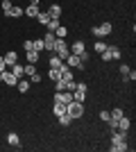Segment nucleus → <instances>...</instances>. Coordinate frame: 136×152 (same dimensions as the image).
<instances>
[{
	"label": "nucleus",
	"mask_w": 136,
	"mask_h": 152,
	"mask_svg": "<svg viewBox=\"0 0 136 152\" xmlns=\"http://www.w3.org/2000/svg\"><path fill=\"white\" fill-rule=\"evenodd\" d=\"M127 134L129 132H123V129H113L111 132V152H127L129 150V143H127Z\"/></svg>",
	"instance_id": "nucleus-1"
},
{
	"label": "nucleus",
	"mask_w": 136,
	"mask_h": 152,
	"mask_svg": "<svg viewBox=\"0 0 136 152\" xmlns=\"http://www.w3.org/2000/svg\"><path fill=\"white\" fill-rule=\"evenodd\" d=\"M66 114L71 116L73 121H77V118H82V116H84V102L71 100L68 104H66Z\"/></svg>",
	"instance_id": "nucleus-2"
},
{
	"label": "nucleus",
	"mask_w": 136,
	"mask_h": 152,
	"mask_svg": "<svg viewBox=\"0 0 136 152\" xmlns=\"http://www.w3.org/2000/svg\"><path fill=\"white\" fill-rule=\"evenodd\" d=\"M111 32H113V25H111L109 20H104V23H100V25H93V27H91V34H93L95 39L109 37Z\"/></svg>",
	"instance_id": "nucleus-3"
},
{
	"label": "nucleus",
	"mask_w": 136,
	"mask_h": 152,
	"mask_svg": "<svg viewBox=\"0 0 136 152\" xmlns=\"http://www.w3.org/2000/svg\"><path fill=\"white\" fill-rule=\"evenodd\" d=\"M100 57H102V61H111V59H120L123 55H120V48H116V45H107V50H104Z\"/></svg>",
	"instance_id": "nucleus-4"
},
{
	"label": "nucleus",
	"mask_w": 136,
	"mask_h": 152,
	"mask_svg": "<svg viewBox=\"0 0 136 152\" xmlns=\"http://www.w3.org/2000/svg\"><path fill=\"white\" fill-rule=\"evenodd\" d=\"M41 41H43V50L52 52V48H55V41H57V37H55V32H45L43 37H41Z\"/></svg>",
	"instance_id": "nucleus-5"
},
{
	"label": "nucleus",
	"mask_w": 136,
	"mask_h": 152,
	"mask_svg": "<svg viewBox=\"0 0 136 152\" xmlns=\"http://www.w3.org/2000/svg\"><path fill=\"white\" fill-rule=\"evenodd\" d=\"M66 66H68V68H77V70H82V68L86 66V64L82 61V59H79L77 55H73V52H71V55L66 57Z\"/></svg>",
	"instance_id": "nucleus-6"
},
{
	"label": "nucleus",
	"mask_w": 136,
	"mask_h": 152,
	"mask_svg": "<svg viewBox=\"0 0 136 152\" xmlns=\"http://www.w3.org/2000/svg\"><path fill=\"white\" fill-rule=\"evenodd\" d=\"M120 77H123L125 82H134V80H136V73L127 66V64H123V66H120Z\"/></svg>",
	"instance_id": "nucleus-7"
},
{
	"label": "nucleus",
	"mask_w": 136,
	"mask_h": 152,
	"mask_svg": "<svg viewBox=\"0 0 136 152\" xmlns=\"http://www.w3.org/2000/svg\"><path fill=\"white\" fill-rule=\"evenodd\" d=\"M68 50H71L73 55H82V52L86 50V43L82 41V39H77V41H75L73 45H68Z\"/></svg>",
	"instance_id": "nucleus-8"
},
{
	"label": "nucleus",
	"mask_w": 136,
	"mask_h": 152,
	"mask_svg": "<svg viewBox=\"0 0 136 152\" xmlns=\"http://www.w3.org/2000/svg\"><path fill=\"white\" fill-rule=\"evenodd\" d=\"M2 59H5V66L9 68V66H14V64L18 61V55H16L14 50H9V52H5V55H2Z\"/></svg>",
	"instance_id": "nucleus-9"
},
{
	"label": "nucleus",
	"mask_w": 136,
	"mask_h": 152,
	"mask_svg": "<svg viewBox=\"0 0 136 152\" xmlns=\"http://www.w3.org/2000/svg\"><path fill=\"white\" fill-rule=\"evenodd\" d=\"M129 127H132V121L127 118V116H123V118H118V123H116V129H123V132H129Z\"/></svg>",
	"instance_id": "nucleus-10"
},
{
	"label": "nucleus",
	"mask_w": 136,
	"mask_h": 152,
	"mask_svg": "<svg viewBox=\"0 0 136 152\" xmlns=\"http://www.w3.org/2000/svg\"><path fill=\"white\" fill-rule=\"evenodd\" d=\"M39 5H27L25 9H23V14H25V16H30V18H36V16H39Z\"/></svg>",
	"instance_id": "nucleus-11"
},
{
	"label": "nucleus",
	"mask_w": 136,
	"mask_h": 152,
	"mask_svg": "<svg viewBox=\"0 0 136 152\" xmlns=\"http://www.w3.org/2000/svg\"><path fill=\"white\" fill-rule=\"evenodd\" d=\"M2 82H5L7 86H16V84H18V77L14 75V73H7V70H5V75H2Z\"/></svg>",
	"instance_id": "nucleus-12"
},
{
	"label": "nucleus",
	"mask_w": 136,
	"mask_h": 152,
	"mask_svg": "<svg viewBox=\"0 0 136 152\" xmlns=\"http://www.w3.org/2000/svg\"><path fill=\"white\" fill-rule=\"evenodd\" d=\"M30 86H32V82H30V80H25V77H20L18 84H16V89H18L20 93H27V91H30Z\"/></svg>",
	"instance_id": "nucleus-13"
},
{
	"label": "nucleus",
	"mask_w": 136,
	"mask_h": 152,
	"mask_svg": "<svg viewBox=\"0 0 136 152\" xmlns=\"http://www.w3.org/2000/svg\"><path fill=\"white\" fill-rule=\"evenodd\" d=\"M39 57H41V52H39V50H27V52H25L27 64H36V61H39Z\"/></svg>",
	"instance_id": "nucleus-14"
},
{
	"label": "nucleus",
	"mask_w": 136,
	"mask_h": 152,
	"mask_svg": "<svg viewBox=\"0 0 136 152\" xmlns=\"http://www.w3.org/2000/svg\"><path fill=\"white\" fill-rule=\"evenodd\" d=\"M45 12L50 14L52 18H61V5H50L48 9H45Z\"/></svg>",
	"instance_id": "nucleus-15"
},
{
	"label": "nucleus",
	"mask_w": 136,
	"mask_h": 152,
	"mask_svg": "<svg viewBox=\"0 0 136 152\" xmlns=\"http://www.w3.org/2000/svg\"><path fill=\"white\" fill-rule=\"evenodd\" d=\"M7 143H9L12 148H18V145H20V136H18L16 132H12L9 136H7Z\"/></svg>",
	"instance_id": "nucleus-16"
},
{
	"label": "nucleus",
	"mask_w": 136,
	"mask_h": 152,
	"mask_svg": "<svg viewBox=\"0 0 136 152\" xmlns=\"http://www.w3.org/2000/svg\"><path fill=\"white\" fill-rule=\"evenodd\" d=\"M93 50H95L97 55H102V52L107 50V43H104L102 39H95V43H93Z\"/></svg>",
	"instance_id": "nucleus-17"
},
{
	"label": "nucleus",
	"mask_w": 136,
	"mask_h": 152,
	"mask_svg": "<svg viewBox=\"0 0 136 152\" xmlns=\"http://www.w3.org/2000/svg\"><path fill=\"white\" fill-rule=\"evenodd\" d=\"M5 16H9V18H18V16H23V7H12Z\"/></svg>",
	"instance_id": "nucleus-18"
},
{
	"label": "nucleus",
	"mask_w": 136,
	"mask_h": 152,
	"mask_svg": "<svg viewBox=\"0 0 136 152\" xmlns=\"http://www.w3.org/2000/svg\"><path fill=\"white\" fill-rule=\"evenodd\" d=\"M52 114H55V116L66 114V104H64V102H55V107H52Z\"/></svg>",
	"instance_id": "nucleus-19"
},
{
	"label": "nucleus",
	"mask_w": 136,
	"mask_h": 152,
	"mask_svg": "<svg viewBox=\"0 0 136 152\" xmlns=\"http://www.w3.org/2000/svg\"><path fill=\"white\" fill-rule=\"evenodd\" d=\"M50 18H52V16H50L48 12H39V16H36V20H39L41 25H48V23H50Z\"/></svg>",
	"instance_id": "nucleus-20"
},
{
	"label": "nucleus",
	"mask_w": 136,
	"mask_h": 152,
	"mask_svg": "<svg viewBox=\"0 0 136 152\" xmlns=\"http://www.w3.org/2000/svg\"><path fill=\"white\" fill-rule=\"evenodd\" d=\"M9 68H12V73H14L16 77H18V80H20V77H25V75H23V66H20L18 61L14 64V66H9Z\"/></svg>",
	"instance_id": "nucleus-21"
},
{
	"label": "nucleus",
	"mask_w": 136,
	"mask_h": 152,
	"mask_svg": "<svg viewBox=\"0 0 136 152\" xmlns=\"http://www.w3.org/2000/svg\"><path fill=\"white\" fill-rule=\"evenodd\" d=\"M57 118H59V125H61V127H68L73 123V118L68 114H61V116H57Z\"/></svg>",
	"instance_id": "nucleus-22"
},
{
	"label": "nucleus",
	"mask_w": 136,
	"mask_h": 152,
	"mask_svg": "<svg viewBox=\"0 0 136 152\" xmlns=\"http://www.w3.org/2000/svg\"><path fill=\"white\" fill-rule=\"evenodd\" d=\"M32 73H36V64H27V66H23V75L30 77Z\"/></svg>",
	"instance_id": "nucleus-23"
},
{
	"label": "nucleus",
	"mask_w": 136,
	"mask_h": 152,
	"mask_svg": "<svg viewBox=\"0 0 136 152\" xmlns=\"http://www.w3.org/2000/svg\"><path fill=\"white\" fill-rule=\"evenodd\" d=\"M109 114H111V121H118V118H123V116H125V111L120 107H116V109H111Z\"/></svg>",
	"instance_id": "nucleus-24"
},
{
	"label": "nucleus",
	"mask_w": 136,
	"mask_h": 152,
	"mask_svg": "<svg viewBox=\"0 0 136 152\" xmlns=\"http://www.w3.org/2000/svg\"><path fill=\"white\" fill-rule=\"evenodd\" d=\"M48 77H50L52 82H57V80H61V73H59V68H50V70H48Z\"/></svg>",
	"instance_id": "nucleus-25"
},
{
	"label": "nucleus",
	"mask_w": 136,
	"mask_h": 152,
	"mask_svg": "<svg viewBox=\"0 0 136 152\" xmlns=\"http://www.w3.org/2000/svg\"><path fill=\"white\" fill-rule=\"evenodd\" d=\"M66 34H68V30H66L64 25H59L57 30H55V37H57V39H66Z\"/></svg>",
	"instance_id": "nucleus-26"
},
{
	"label": "nucleus",
	"mask_w": 136,
	"mask_h": 152,
	"mask_svg": "<svg viewBox=\"0 0 136 152\" xmlns=\"http://www.w3.org/2000/svg\"><path fill=\"white\" fill-rule=\"evenodd\" d=\"M59 25H61V23H59V18H50V23H48L45 27H48V32H55Z\"/></svg>",
	"instance_id": "nucleus-27"
},
{
	"label": "nucleus",
	"mask_w": 136,
	"mask_h": 152,
	"mask_svg": "<svg viewBox=\"0 0 136 152\" xmlns=\"http://www.w3.org/2000/svg\"><path fill=\"white\" fill-rule=\"evenodd\" d=\"M61 64H64V61H61V59H59L57 55H52V57H50V68H59Z\"/></svg>",
	"instance_id": "nucleus-28"
},
{
	"label": "nucleus",
	"mask_w": 136,
	"mask_h": 152,
	"mask_svg": "<svg viewBox=\"0 0 136 152\" xmlns=\"http://www.w3.org/2000/svg\"><path fill=\"white\" fill-rule=\"evenodd\" d=\"M100 121H102V123H109V121H111L109 109H102V111H100Z\"/></svg>",
	"instance_id": "nucleus-29"
},
{
	"label": "nucleus",
	"mask_w": 136,
	"mask_h": 152,
	"mask_svg": "<svg viewBox=\"0 0 136 152\" xmlns=\"http://www.w3.org/2000/svg\"><path fill=\"white\" fill-rule=\"evenodd\" d=\"M23 48H25V52L34 50V41H32V39H25V41H23Z\"/></svg>",
	"instance_id": "nucleus-30"
},
{
	"label": "nucleus",
	"mask_w": 136,
	"mask_h": 152,
	"mask_svg": "<svg viewBox=\"0 0 136 152\" xmlns=\"http://www.w3.org/2000/svg\"><path fill=\"white\" fill-rule=\"evenodd\" d=\"M27 80H30L32 84H41V75H39V73H32V75L27 77Z\"/></svg>",
	"instance_id": "nucleus-31"
},
{
	"label": "nucleus",
	"mask_w": 136,
	"mask_h": 152,
	"mask_svg": "<svg viewBox=\"0 0 136 152\" xmlns=\"http://www.w3.org/2000/svg\"><path fill=\"white\" fill-rule=\"evenodd\" d=\"M55 91H66V82L64 80H57V82H55Z\"/></svg>",
	"instance_id": "nucleus-32"
},
{
	"label": "nucleus",
	"mask_w": 136,
	"mask_h": 152,
	"mask_svg": "<svg viewBox=\"0 0 136 152\" xmlns=\"http://www.w3.org/2000/svg\"><path fill=\"white\" fill-rule=\"evenodd\" d=\"M12 7H14V5H12V0H2V12H5V14L9 12Z\"/></svg>",
	"instance_id": "nucleus-33"
},
{
	"label": "nucleus",
	"mask_w": 136,
	"mask_h": 152,
	"mask_svg": "<svg viewBox=\"0 0 136 152\" xmlns=\"http://www.w3.org/2000/svg\"><path fill=\"white\" fill-rule=\"evenodd\" d=\"M34 50L43 52V41H41V39H36V41H34Z\"/></svg>",
	"instance_id": "nucleus-34"
},
{
	"label": "nucleus",
	"mask_w": 136,
	"mask_h": 152,
	"mask_svg": "<svg viewBox=\"0 0 136 152\" xmlns=\"http://www.w3.org/2000/svg\"><path fill=\"white\" fill-rule=\"evenodd\" d=\"M77 57H79V59H82V61H84V64H86V61H89V57H91V55H89V52H86V50H84V52H82V55H77Z\"/></svg>",
	"instance_id": "nucleus-35"
},
{
	"label": "nucleus",
	"mask_w": 136,
	"mask_h": 152,
	"mask_svg": "<svg viewBox=\"0 0 136 152\" xmlns=\"http://www.w3.org/2000/svg\"><path fill=\"white\" fill-rule=\"evenodd\" d=\"M75 89H79V91H86L89 86H86V82H79V84H75Z\"/></svg>",
	"instance_id": "nucleus-36"
},
{
	"label": "nucleus",
	"mask_w": 136,
	"mask_h": 152,
	"mask_svg": "<svg viewBox=\"0 0 136 152\" xmlns=\"http://www.w3.org/2000/svg\"><path fill=\"white\" fill-rule=\"evenodd\" d=\"M2 70H7V66H5V59H2V55H0V73Z\"/></svg>",
	"instance_id": "nucleus-37"
},
{
	"label": "nucleus",
	"mask_w": 136,
	"mask_h": 152,
	"mask_svg": "<svg viewBox=\"0 0 136 152\" xmlns=\"http://www.w3.org/2000/svg\"><path fill=\"white\" fill-rule=\"evenodd\" d=\"M41 0H30V5H39Z\"/></svg>",
	"instance_id": "nucleus-38"
}]
</instances>
